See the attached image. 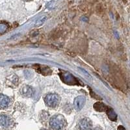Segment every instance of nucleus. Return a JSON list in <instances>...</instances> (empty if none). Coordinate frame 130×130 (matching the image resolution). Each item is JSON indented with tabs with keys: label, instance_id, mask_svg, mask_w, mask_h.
Wrapping results in <instances>:
<instances>
[{
	"label": "nucleus",
	"instance_id": "obj_1",
	"mask_svg": "<svg viewBox=\"0 0 130 130\" xmlns=\"http://www.w3.org/2000/svg\"><path fill=\"white\" fill-rule=\"evenodd\" d=\"M67 122L64 117L61 115H55L51 118L50 125L51 128L54 129H62L64 128Z\"/></svg>",
	"mask_w": 130,
	"mask_h": 130
},
{
	"label": "nucleus",
	"instance_id": "obj_2",
	"mask_svg": "<svg viewBox=\"0 0 130 130\" xmlns=\"http://www.w3.org/2000/svg\"><path fill=\"white\" fill-rule=\"evenodd\" d=\"M44 100L47 106L50 107H55L59 104L60 98L59 95L57 94H49L45 97Z\"/></svg>",
	"mask_w": 130,
	"mask_h": 130
},
{
	"label": "nucleus",
	"instance_id": "obj_3",
	"mask_svg": "<svg viewBox=\"0 0 130 130\" xmlns=\"http://www.w3.org/2000/svg\"><path fill=\"white\" fill-rule=\"evenodd\" d=\"M85 104V98L84 96H77L74 100V107H75V109L77 111H81L84 107Z\"/></svg>",
	"mask_w": 130,
	"mask_h": 130
},
{
	"label": "nucleus",
	"instance_id": "obj_4",
	"mask_svg": "<svg viewBox=\"0 0 130 130\" xmlns=\"http://www.w3.org/2000/svg\"><path fill=\"white\" fill-rule=\"evenodd\" d=\"M91 127L92 122L89 118H83L78 123V128L80 129H89L91 128Z\"/></svg>",
	"mask_w": 130,
	"mask_h": 130
},
{
	"label": "nucleus",
	"instance_id": "obj_5",
	"mask_svg": "<svg viewBox=\"0 0 130 130\" xmlns=\"http://www.w3.org/2000/svg\"><path fill=\"white\" fill-rule=\"evenodd\" d=\"M10 104V99L5 95L0 94V109H3L9 107Z\"/></svg>",
	"mask_w": 130,
	"mask_h": 130
},
{
	"label": "nucleus",
	"instance_id": "obj_6",
	"mask_svg": "<svg viewBox=\"0 0 130 130\" xmlns=\"http://www.w3.org/2000/svg\"><path fill=\"white\" fill-rule=\"evenodd\" d=\"M20 92L23 96H25V97H31L34 93V91L31 87L25 85L21 89Z\"/></svg>",
	"mask_w": 130,
	"mask_h": 130
},
{
	"label": "nucleus",
	"instance_id": "obj_7",
	"mask_svg": "<svg viewBox=\"0 0 130 130\" xmlns=\"http://www.w3.org/2000/svg\"><path fill=\"white\" fill-rule=\"evenodd\" d=\"M10 125V118L5 115H0V126L8 127Z\"/></svg>",
	"mask_w": 130,
	"mask_h": 130
},
{
	"label": "nucleus",
	"instance_id": "obj_8",
	"mask_svg": "<svg viewBox=\"0 0 130 130\" xmlns=\"http://www.w3.org/2000/svg\"><path fill=\"white\" fill-rule=\"evenodd\" d=\"M94 108L98 111H105L107 109L105 104H103V103H100V102L96 103L94 105Z\"/></svg>",
	"mask_w": 130,
	"mask_h": 130
},
{
	"label": "nucleus",
	"instance_id": "obj_9",
	"mask_svg": "<svg viewBox=\"0 0 130 130\" xmlns=\"http://www.w3.org/2000/svg\"><path fill=\"white\" fill-rule=\"evenodd\" d=\"M9 79V82L10 83V86L13 85L14 87H15V86L18 85V77L16 76V75H11Z\"/></svg>",
	"mask_w": 130,
	"mask_h": 130
},
{
	"label": "nucleus",
	"instance_id": "obj_10",
	"mask_svg": "<svg viewBox=\"0 0 130 130\" xmlns=\"http://www.w3.org/2000/svg\"><path fill=\"white\" fill-rule=\"evenodd\" d=\"M107 116L110 120H112V121H116L117 120V116L112 109H108Z\"/></svg>",
	"mask_w": 130,
	"mask_h": 130
},
{
	"label": "nucleus",
	"instance_id": "obj_11",
	"mask_svg": "<svg viewBox=\"0 0 130 130\" xmlns=\"http://www.w3.org/2000/svg\"><path fill=\"white\" fill-rule=\"evenodd\" d=\"M46 16H43L42 17H41V18H39L38 20L35 23V26L36 27H40L45 22V21H46Z\"/></svg>",
	"mask_w": 130,
	"mask_h": 130
},
{
	"label": "nucleus",
	"instance_id": "obj_12",
	"mask_svg": "<svg viewBox=\"0 0 130 130\" xmlns=\"http://www.w3.org/2000/svg\"><path fill=\"white\" fill-rule=\"evenodd\" d=\"M7 24L4 22H0V34H3L7 30Z\"/></svg>",
	"mask_w": 130,
	"mask_h": 130
},
{
	"label": "nucleus",
	"instance_id": "obj_13",
	"mask_svg": "<svg viewBox=\"0 0 130 130\" xmlns=\"http://www.w3.org/2000/svg\"><path fill=\"white\" fill-rule=\"evenodd\" d=\"M24 1H27V2H28V1H31V0H24Z\"/></svg>",
	"mask_w": 130,
	"mask_h": 130
}]
</instances>
